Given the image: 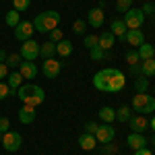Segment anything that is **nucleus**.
<instances>
[{
	"instance_id": "obj_21",
	"label": "nucleus",
	"mask_w": 155,
	"mask_h": 155,
	"mask_svg": "<svg viewBox=\"0 0 155 155\" xmlns=\"http://www.w3.org/2000/svg\"><path fill=\"white\" fill-rule=\"evenodd\" d=\"M56 54L62 56V58H66V56H71L72 54V41L71 39H62L56 44Z\"/></svg>"
},
{
	"instance_id": "obj_6",
	"label": "nucleus",
	"mask_w": 155,
	"mask_h": 155,
	"mask_svg": "<svg viewBox=\"0 0 155 155\" xmlns=\"http://www.w3.org/2000/svg\"><path fill=\"white\" fill-rule=\"evenodd\" d=\"M124 23H126V27L128 29H139L141 25L145 23V15H143V11L141 8H128V11L124 12V19H122Z\"/></svg>"
},
{
	"instance_id": "obj_7",
	"label": "nucleus",
	"mask_w": 155,
	"mask_h": 155,
	"mask_svg": "<svg viewBox=\"0 0 155 155\" xmlns=\"http://www.w3.org/2000/svg\"><path fill=\"white\" fill-rule=\"evenodd\" d=\"M21 58L23 60H29V62H33V60L39 56V44H37L35 39H27L23 41V46H21Z\"/></svg>"
},
{
	"instance_id": "obj_35",
	"label": "nucleus",
	"mask_w": 155,
	"mask_h": 155,
	"mask_svg": "<svg viewBox=\"0 0 155 155\" xmlns=\"http://www.w3.org/2000/svg\"><path fill=\"white\" fill-rule=\"evenodd\" d=\"M85 27H87V21H83V19H77V21L72 23V31H74L77 35H83Z\"/></svg>"
},
{
	"instance_id": "obj_25",
	"label": "nucleus",
	"mask_w": 155,
	"mask_h": 155,
	"mask_svg": "<svg viewBox=\"0 0 155 155\" xmlns=\"http://www.w3.org/2000/svg\"><path fill=\"white\" fill-rule=\"evenodd\" d=\"M6 79H8V81H6V83H8V87H11V89H15V91L23 85V74H21L19 71L8 72V77H6Z\"/></svg>"
},
{
	"instance_id": "obj_31",
	"label": "nucleus",
	"mask_w": 155,
	"mask_h": 155,
	"mask_svg": "<svg viewBox=\"0 0 155 155\" xmlns=\"http://www.w3.org/2000/svg\"><path fill=\"white\" fill-rule=\"evenodd\" d=\"M12 6H15L17 12H25V11H29L31 0H12Z\"/></svg>"
},
{
	"instance_id": "obj_22",
	"label": "nucleus",
	"mask_w": 155,
	"mask_h": 155,
	"mask_svg": "<svg viewBox=\"0 0 155 155\" xmlns=\"http://www.w3.org/2000/svg\"><path fill=\"white\" fill-rule=\"evenodd\" d=\"M54 54H56V44H52V41H46V44H39V56H41L44 60L54 58Z\"/></svg>"
},
{
	"instance_id": "obj_1",
	"label": "nucleus",
	"mask_w": 155,
	"mask_h": 155,
	"mask_svg": "<svg viewBox=\"0 0 155 155\" xmlns=\"http://www.w3.org/2000/svg\"><path fill=\"white\" fill-rule=\"evenodd\" d=\"M126 85V77L124 72L118 68H101L99 72L93 74V87L106 93H118Z\"/></svg>"
},
{
	"instance_id": "obj_30",
	"label": "nucleus",
	"mask_w": 155,
	"mask_h": 155,
	"mask_svg": "<svg viewBox=\"0 0 155 155\" xmlns=\"http://www.w3.org/2000/svg\"><path fill=\"white\" fill-rule=\"evenodd\" d=\"M11 95H17V91L11 89L8 83H2V81H0V101H2V99H6V97H11Z\"/></svg>"
},
{
	"instance_id": "obj_27",
	"label": "nucleus",
	"mask_w": 155,
	"mask_h": 155,
	"mask_svg": "<svg viewBox=\"0 0 155 155\" xmlns=\"http://www.w3.org/2000/svg\"><path fill=\"white\" fill-rule=\"evenodd\" d=\"M130 116H132L130 106H120L118 110H116V120H118V122H128Z\"/></svg>"
},
{
	"instance_id": "obj_2",
	"label": "nucleus",
	"mask_w": 155,
	"mask_h": 155,
	"mask_svg": "<svg viewBox=\"0 0 155 155\" xmlns=\"http://www.w3.org/2000/svg\"><path fill=\"white\" fill-rule=\"evenodd\" d=\"M17 97H19L23 104H27V106L37 107V106H41V104L46 101V91L35 83H27V85H21V87H19Z\"/></svg>"
},
{
	"instance_id": "obj_18",
	"label": "nucleus",
	"mask_w": 155,
	"mask_h": 155,
	"mask_svg": "<svg viewBox=\"0 0 155 155\" xmlns=\"http://www.w3.org/2000/svg\"><path fill=\"white\" fill-rule=\"evenodd\" d=\"M19 72L23 74V79H35V74H37V66H35V62L23 60V62L19 64Z\"/></svg>"
},
{
	"instance_id": "obj_38",
	"label": "nucleus",
	"mask_w": 155,
	"mask_h": 155,
	"mask_svg": "<svg viewBox=\"0 0 155 155\" xmlns=\"http://www.w3.org/2000/svg\"><path fill=\"white\" fill-rule=\"evenodd\" d=\"M6 130H11V120L6 118V116H0V132L4 134Z\"/></svg>"
},
{
	"instance_id": "obj_13",
	"label": "nucleus",
	"mask_w": 155,
	"mask_h": 155,
	"mask_svg": "<svg viewBox=\"0 0 155 155\" xmlns=\"http://www.w3.org/2000/svg\"><path fill=\"white\" fill-rule=\"evenodd\" d=\"M104 21H106V15H104V11L101 8H91V11L87 12V23L91 25V27H95V29H99L101 25H104Z\"/></svg>"
},
{
	"instance_id": "obj_29",
	"label": "nucleus",
	"mask_w": 155,
	"mask_h": 155,
	"mask_svg": "<svg viewBox=\"0 0 155 155\" xmlns=\"http://www.w3.org/2000/svg\"><path fill=\"white\" fill-rule=\"evenodd\" d=\"M134 89H137V93H145V91L149 89V79L141 74V77L134 81Z\"/></svg>"
},
{
	"instance_id": "obj_42",
	"label": "nucleus",
	"mask_w": 155,
	"mask_h": 155,
	"mask_svg": "<svg viewBox=\"0 0 155 155\" xmlns=\"http://www.w3.org/2000/svg\"><path fill=\"white\" fill-rule=\"evenodd\" d=\"M134 155H153L147 147H143V149H139V151H134Z\"/></svg>"
},
{
	"instance_id": "obj_17",
	"label": "nucleus",
	"mask_w": 155,
	"mask_h": 155,
	"mask_svg": "<svg viewBox=\"0 0 155 155\" xmlns=\"http://www.w3.org/2000/svg\"><path fill=\"white\" fill-rule=\"evenodd\" d=\"M79 147L85 149V151H93L97 147V139L95 134H89V132H83L81 137H79Z\"/></svg>"
},
{
	"instance_id": "obj_26",
	"label": "nucleus",
	"mask_w": 155,
	"mask_h": 155,
	"mask_svg": "<svg viewBox=\"0 0 155 155\" xmlns=\"http://www.w3.org/2000/svg\"><path fill=\"white\" fill-rule=\"evenodd\" d=\"M4 23L15 29L17 25L21 23V12H17L15 8H12V11H8V12H6V17H4Z\"/></svg>"
},
{
	"instance_id": "obj_14",
	"label": "nucleus",
	"mask_w": 155,
	"mask_h": 155,
	"mask_svg": "<svg viewBox=\"0 0 155 155\" xmlns=\"http://www.w3.org/2000/svg\"><path fill=\"white\" fill-rule=\"evenodd\" d=\"M126 31H128V27H126V23H124L122 19H114L112 25H110V33H112L114 37H118V39H122V41H124Z\"/></svg>"
},
{
	"instance_id": "obj_47",
	"label": "nucleus",
	"mask_w": 155,
	"mask_h": 155,
	"mask_svg": "<svg viewBox=\"0 0 155 155\" xmlns=\"http://www.w3.org/2000/svg\"><path fill=\"white\" fill-rule=\"evenodd\" d=\"M153 91H155V89H153Z\"/></svg>"
},
{
	"instance_id": "obj_46",
	"label": "nucleus",
	"mask_w": 155,
	"mask_h": 155,
	"mask_svg": "<svg viewBox=\"0 0 155 155\" xmlns=\"http://www.w3.org/2000/svg\"><path fill=\"white\" fill-rule=\"evenodd\" d=\"M153 15H155V8H153Z\"/></svg>"
},
{
	"instance_id": "obj_19",
	"label": "nucleus",
	"mask_w": 155,
	"mask_h": 155,
	"mask_svg": "<svg viewBox=\"0 0 155 155\" xmlns=\"http://www.w3.org/2000/svg\"><path fill=\"white\" fill-rule=\"evenodd\" d=\"M137 52H139L141 62H143V60H149V58H155V46L153 44H143V46L137 48Z\"/></svg>"
},
{
	"instance_id": "obj_3",
	"label": "nucleus",
	"mask_w": 155,
	"mask_h": 155,
	"mask_svg": "<svg viewBox=\"0 0 155 155\" xmlns=\"http://www.w3.org/2000/svg\"><path fill=\"white\" fill-rule=\"evenodd\" d=\"M60 23V12L58 11H46L39 12L35 19H33V27L39 33H50L52 29H56Z\"/></svg>"
},
{
	"instance_id": "obj_12",
	"label": "nucleus",
	"mask_w": 155,
	"mask_h": 155,
	"mask_svg": "<svg viewBox=\"0 0 155 155\" xmlns=\"http://www.w3.org/2000/svg\"><path fill=\"white\" fill-rule=\"evenodd\" d=\"M124 41H126L128 46H132V48H139V46L145 44V33L141 29H128L126 35H124Z\"/></svg>"
},
{
	"instance_id": "obj_41",
	"label": "nucleus",
	"mask_w": 155,
	"mask_h": 155,
	"mask_svg": "<svg viewBox=\"0 0 155 155\" xmlns=\"http://www.w3.org/2000/svg\"><path fill=\"white\" fill-rule=\"evenodd\" d=\"M6 77H8V66H6L4 62H0V81L6 79Z\"/></svg>"
},
{
	"instance_id": "obj_10",
	"label": "nucleus",
	"mask_w": 155,
	"mask_h": 155,
	"mask_svg": "<svg viewBox=\"0 0 155 155\" xmlns=\"http://www.w3.org/2000/svg\"><path fill=\"white\" fill-rule=\"evenodd\" d=\"M60 68H62V64L56 58H48V60H44V64H41V72L48 79H56L60 74Z\"/></svg>"
},
{
	"instance_id": "obj_8",
	"label": "nucleus",
	"mask_w": 155,
	"mask_h": 155,
	"mask_svg": "<svg viewBox=\"0 0 155 155\" xmlns=\"http://www.w3.org/2000/svg\"><path fill=\"white\" fill-rule=\"evenodd\" d=\"M114 137H116V130L112 128V124H101V126H97V130H95L97 143L110 145L112 141H114Z\"/></svg>"
},
{
	"instance_id": "obj_11",
	"label": "nucleus",
	"mask_w": 155,
	"mask_h": 155,
	"mask_svg": "<svg viewBox=\"0 0 155 155\" xmlns=\"http://www.w3.org/2000/svg\"><path fill=\"white\" fill-rule=\"evenodd\" d=\"M128 124H130L132 132H139V134H143L145 130H149V120L145 118L143 114H134V116H130Z\"/></svg>"
},
{
	"instance_id": "obj_40",
	"label": "nucleus",
	"mask_w": 155,
	"mask_h": 155,
	"mask_svg": "<svg viewBox=\"0 0 155 155\" xmlns=\"http://www.w3.org/2000/svg\"><path fill=\"white\" fill-rule=\"evenodd\" d=\"M153 8H155V4H151V2H145L143 4V15H153Z\"/></svg>"
},
{
	"instance_id": "obj_36",
	"label": "nucleus",
	"mask_w": 155,
	"mask_h": 155,
	"mask_svg": "<svg viewBox=\"0 0 155 155\" xmlns=\"http://www.w3.org/2000/svg\"><path fill=\"white\" fill-rule=\"evenodd\" d=\"M128 8H132V0H116V11L126 12Z\"/></svg>"
},
{
	"instance_id": "obj_37",
	"label": "nucleus",
	"mask_w": 155,
	"mask_h": 155,
	"mask_svg": "<svg viewBox=\"0 0 155 155\" xmlns=\"http://www.w3.org/2000/svg\"><path fill=\"white\" fill-rule=\"evenodd\" d=\"M62 39H64V35H62L60 29H52V31H50V41H52V44H58Z\"/></svg>"
},
{
	"instance_id": "obj_5",
	"label": "nucleus",
	"mask_w": 155,
	"mask_h": 155,
	"mask_svg": "<svg viewBox=\"0 0 155 155\" xmlns=\"http://www.w3.org/2000/svg\"><path fill=\"white\" fill-rule=\"evenodd\" d=\"M2 147L8 151V153H15V151H19L21 149V145H23V137L19 134L17 130H6L2 134Z\"/></svg>"
},
{
	"instance_id": "obj_20",
	"label": "nucleus",
	"mask_w": 155,
	"mask_h": 155,
	"mask_svg": "<svg viewBox=\"0 0 155 155\" xmlns=\"http://www.w3.org/2000/svg\"><path fill=\"white\" fill-rule=\"evenodd\" d=\"M99 120L104 122V124H112L114 120H116V110L110 106H104L99 110Z\"/></svg>"
},
{
	"instance_id": "obj_32",
	"label": "nucleus",
	"mask_w": 155,
	"mask_h": 155,
	"mask_svg": "<svg viewBox=\"0 0 155 155\" xmlns=\"http://www.w3.org/2000/svg\"><path fill=\"white\" fill-rule=\"evenodd\" d=\"M83 46H85L87 50H93L95 46H99V35H85Z\"/></svg>"
},
{
	"instance_id": "obj_16",
	"label": "nucleus",
	"mask_w": 155,
	"mask_h": 155,
	"mask_svg": "<svg viewBox=\"0 0 155 155\" xmlns=\"http://www.w3.org/2000/svg\"><path fill=\"white\" fill-rule=\"evenodd\" d=\"M37 112L33 106H27V104H23V107L19 110V120H21V124H31L33 120H35Z\"/></svg>"
},
{
	"instance_id": "obj_43",
	"label": "nucleus",
	"mask_w": 155,
	"mask_h": 155,
	"mask_svg": "<svg viewBox=\"0 0 155 155\" xmlns=\"http://www.w3.org/2000/svg\"><path fill=\"white\" fill-rule=\"evenodd\" d=\"M6 56H8V54H6L4 50L0 48V62H6Z\"/></svg>"
},
{
	"instance_id": "obj_34",
	"label": "nucleus",
	"mask_w": 155,
	"mask_h": 155,
	"mask_svg": "<svg viewBox=\"0 0 155 155\" xmlns=\"http://www.w3.org/2000/svg\"><path fill=\"white\" fill-rule=\"evenodd\" d=\"M91 52V60H101V58H107V52L106 50H101L99 46H95L93 50H89Z\"/></svg>"
},
{
	"instance_id": "obj_28",
	"label": "nucleus",
	"mask_w": 155,
	"mask_h": 155,
	"mask_svg": "<svg viewBox=\"0 0 155 155\" xmlns=\"http://www.w3.org/2000/svg\"><path fill=\"white\" fill-rule=\"evenodd\" d=\"M21 62H23L21 54H17V52H15V54H8V56H6V62H4V64H6L8 68H19V64H21Z\"/></svg>"
},
{
	"instance_id": "obj_45",
	"label": "nucleus",
	"mask_w": 155,
	"mask_h": 155,
	"mask_svg": "<svg viewBox=\"0 0 155 155\" xmlns=\"http://www.w3.org/2000/svg\"><path fill=\"white\" fill-rule=\"evenodd\" d=\"M0 143H2V132H0Z\"/></svg>"
},
{
	"instance_id": "obj_33",
	"label": "nucleus",
	"mask_w": 155,
	"mask_h": 155,
	"mask_svg": "<svg viewBox=\"0 0 155 155\" xmlns=\"http://www.w3.org/2000/svg\"><path fill=\"white\" fill-rule=\"evenodd\" d=\"M126 62H128V64H141V58H139V52H137V50H128V52H126Z\"/></svg>"
},
{
	"instance_id": "obj_39",
	"label": "nucleus",
	"mask_w": 155,
	"mask_h": 155,
	"mask_svg": "<svg viewBox=\"0 0 155 155\" xmlns=\"http://www.w3.org/2000/svg\"><path fill=\"white\" fill-rule=\"evenodd\" d=\"M97 126H99L97 122H87V124H85V132H89V134H95Z\"/></svg>"
},
{
	"instance_id": "obj_9",
	"label": "nucleus",
	"mask_w": 155,
	"mask_h": 155,
	"mask_svg": "<svg viewBox=\"0 0 155 155\" xmlns=\"http://www.w3.org/2000/svg\"><path fill=\"white\" fill-rule=\"evenodd\" d=\"M33 31H35V27H33L31 21H21V23L15 27V37L19 41H27V39H31Z\"/></svg>"
},
{
	"instance_id": "obj_15",
	"label": "nucleus",
	"mask_w": 155,
	"mask_h": 155,
	"mask_svg": "<svg viewBox=\"0 0 155 155\" xmlns=\"http://www.w3.org/2000/svg\"><path fill=\"white\" fill-rule=\"evenodd\" d=\"M126 145L130 147L132 151H139V149H143L145 145H147V139H145L143 134H139V132H130L126 137Z\"/></svg>"
},
{
	"instance_id": "obj_24",
	"label": "nucleus",
	"mask_w": 155,
	"mask_h": 155,
	"mask_svg": "<svg viewBox=\"0 0 155 155\" xmlns=\"http://www.w3.org/2000/svg\"><path fill=\"white\" fill-rule=\"evenodd\" d=\"M141 74L147 77V79H151L155 74V58H149V60H143L141 62Z\"/></svg>"
},
{
	"instance_id": "obj_44",
	"label": "nucleus",
	"mask_w": 155,
	"mask_h": 155,
	"mask_svg": "<svg viewBox=\"0 0 155 155\" xmlns=\"http://www.w3.org/2000/svg\"><path fill=\"white\" fill-rule=\"evenodd\" d=\"M149 128H151V130L155 132V116H153V118H151V120H149Z\"/></svg>"
},
{
	"instance_id": "obj_23",
	"label": "nucleus",
	"mask_w": 155,
	"mask_h": 155,
	"mask_svg": "<svg viewBox=\"0 0 155 155\" xmlns=\"http://www.w3.org/2000/svg\"><path fill=\"white\" fill-rule=\"evenodd\" d=\"M99 48L110 52V50L114 48V35L110 33V31H104V33H99Z\"/></svg>"
},
{
	"instance_id": "obj_4",
	"label": "nucleus",
	"mask_w": 155,
	"mask_h": 155,
	"mask_svg": "<svg viewBox=\"0 0 155 155\" xmlns=\"http://www.w3.org/2000/svg\"><path fill=\"white\" fill-rule=\"evenodd\" d=\"M132 110L137 114H151L155 112V95H149L147 91L145 93H137L132 97Z\"/></svg>"
}]
</instances>
